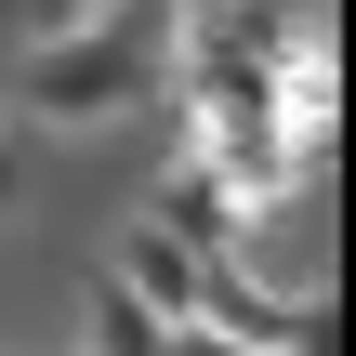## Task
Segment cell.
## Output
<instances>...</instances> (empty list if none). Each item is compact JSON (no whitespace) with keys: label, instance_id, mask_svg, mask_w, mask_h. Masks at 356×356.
<instances>
[]
</instances>
